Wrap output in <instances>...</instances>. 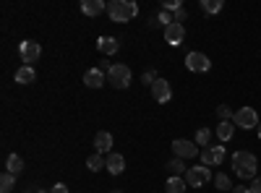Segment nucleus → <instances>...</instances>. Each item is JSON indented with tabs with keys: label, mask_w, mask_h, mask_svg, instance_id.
<instances>
[{
	"label": "nucleus",
	"mask_w": 261,
	"mask_h": 193,
	"mask_svg": "<svg viewBox=\"0 0 261 193\" xmlns=\"http://www.w3.org/2000/svg\"><path fill=\"white\" fill-rule=\"evenodd\" d=\"M232 167H235V175H238V178L253 180V178H256L258 159H256L251 152H235V154H232Z\"/></svg>",
	"instance_id": "2"
},
{
	"label": "nucleus",
	"mask_w": 261,
	"mask_h": 193,
	"mask_svg": "<svg viewBox=\"0 0 261 193\" xmlns=\"http://www.w3.org/2000/svg\"><path fill=\"white\" fill-rule=\"evenodd\" d=\"M178 8H183L180 0H167V3H165V11H172V13H175Z\"/></svg>",
	"instance_id": "29"
},
{
	"label": "nucleus",
	"mask_w": 261,
	"mask_h": 193,
	"mask_svg": "<svg viewBox=\"0 0 261 193\" xmlns=\"http://www.w3.org/2000/svg\"><path fill=\"white\" fill-rule=\"evenodd\" d=\"M136 13H139V6L134 0H110V3H107V16H110V21H115V24H125V21L136 18Z\"/></svg>",
	"instance_id": "1"
},
{
	"label": "nucleus",
	"mask_w": 261,
	"mask_h": 193,
	"mask_svg": "<svg viewBox=\"0 0 261 193\" xmlns=\"http://www.w3.org/2000/svg\"><path fill=\"white\" fill-rule=\"evenodd\" d=\"M123 170H125L123 154H118V152H110V154H107V173H110V175H120Z\"/></svg>",
	"instance_id": "14"
},
{
	"label": "nucleus",
	"mask_w": 261,
	"mask_h": 193,
	"mask_svg": "<svg viewBox=\"0 0 261 193\" xmlns=\"http://www.w3.org/2000/svg\"><path fill=\"white\" fill-rule=\"evenodd\" d=\"M217 115H220V120H232V118H235V113L230 110L227 104H220V107H217Z\"/></svg>",
	"instance_id": "27"
},
{
	"label": "nucleus",
	"mask_w": 261,
	"mask_h": 193,
	"mask_svg": "<svg viewBox=\"0 0 261 193\" xmlns=\"http://www.w3.org/2000/svg\"><path fill=\"white\" fill-rule=\"evenodd\" d=\"M186 188H188L186 178H167V183H165L167 193H186Z\"/></svg>",
	"instance_id": "21"
},
{
	"label": "nucleus",
	"mask_w": 261,
	"mask_h": 193,
	"mask_svg": "<svg viewBox=\"0 0 261 193\" xmlns=\"http://www.w3.org/2000/svg\"><path fill=\"white\" fill-rule=\"evenodd\" d=\"M183 39H186V26L183 24L172 21L170 26H165V42H167V45L178 47V45H183Z\"/></svg>",
	"instance_id": "9"
},
{
	"label": "nucleus",
	"mask_w": 261,
	"mask_h": 193,
	"mask_svg": "<svg viewBox=\"0 0 261 193\" xmlns=\"http://www.w3.org/2000/svg\"><path fill=\"white\" fill-rule=\"evenodd\" d=\"M199 157H201V164H204V167L222 164V162H225V146H212V149H204V152H201Z\"/></svg>",
	"instance_id": "10"
},
{
	"label": "nucleus",
	"mask_w": 261,
	"mask_h": 193,
	"mask_svg": "<svg viewBox=\"0 0 261 193\" xmlns=\"http://www.w3.org/2000/svg\"><path fill=\"white\" fill-rule=\"evenodd\" d=\"M97 50H99L102 55H115V52L120 50V42H118L115 37H99V39H97Z\"/></svg>",
	"instance_id": "13"
},
{
	"label": "nucleus",
	"mask_w": 261,
	"mask_h": 193,
	"mask_svg": "<svg viewBox=\"0 0 261 193\" xmlns=\"http://www.w3.org/2000/svg\"><path fill=\"white\" fill-rule=\"evenodd\" d=\"M86 167H89L92 173H99L102 167H107V159H105L102 154H92L89 159H86Z\"/></svg>",
	"instance_id": "22"
},
{
	"label": "nucleus",
	"mask_w": 261,
	"mask_h": 193,
	"mask_svg": "<svg viewBox=\"0 0 261 193\" xmlns=\"http://www.w3.org/2000/svg\"><path fill=\"white\" fill-rule=\"evenodd\" d=\"M107 78H110V84H113L115 89H128L134 73H130V68L123 66V63H113V68L107 71Z\"/></svg>",
	"instance_id": "3"
},
{
	"label": "nucleus",
	"mask_w": 261,
	"mask_h": 193,
	"mask_svg": "<svg viewBox=\"0 0 261 193\" xmlns=\"http://www.w3.org/2000/svg\"><path fill=\"white\" fill-rule=\"evenodd\" d=\"M222 0H201V8L206 11V13H220L222 11Z\"/></svg>",
	"instance_id": "24"
},
{
	"label": "nucleus",
	"mask_w": 261,
	"mask_h": 193,
	"mask_svg": "<svg viewBox=\"0 0 261 193\" xmlns=\"http://www.w3.org/2000/svg\"><path fill=\"white\" fill-rule=\"evenodd\" d=\"M141 81H144V84H149V87H154V84L160 81V78H157V71H146V73L141 76Z\"/></svg>",
	"instance_id": "28"
},
{
	"label": "nucleus",
	"mask_w": 261,
	"mask_h": 193,
	"mask_svg": "<svg viewBox=\"0 0 261 193\" xmlns=\"http://www.w3.org/2000/svg\"><path fill=\"white\" fill-rule=\"evenodd\" d=\"M167 170H170V178H186V173H188L186 162H183V159H178V157L167 162Z\"/></svg>",
	"instance_id": "18"
},
{
	"label": "nucleus",
	"mask_w": 261,
	"mask_h": 193,
	"mask_svg": "<svg viewBox=\"0 0 261 193\" xmlns=\"http://www.w3.org/2000/svg\"><path fill=\"white\" fill-rule=\"evenodd\" d=\"M18 55H21V60H24V66H32V63H37L42 58V45L34 42V39H24L21 47H18Z\"/></svg>",
	"instance_id": "4"
},
{
	"label": "nucleus",
	"mask_w": 261,
	"mask_h": 193,
	"mask_svg": "<svg viewBox=\"0 0 261 193\" xmlns=\"http://www.w3.org/2000/svg\"><path fill=\"white\" fill-rule=\"evenodd\" d=\"M34 78H37V71H34L32 66H21V68H16V73H13V81H16V84H21V87L32 84Z\"/></svg>",
	"instance_id": "15"
},
{
	"label": "nucleus",
	"mask_w": 261,
	"mask_h": 193,
	"mask_svg": "<svg viewBox=\"0 0 261 193\" xmlns=\"http://www.w3.org/2000/svg\"><path fill=\"white\" fill-rule=\"evenodd\" d=\"M186 16H188V13H186V8H178V11H175V21H178V24H183Z\"/></svg>",
	"instance_id": "32"
},
{
	"label": "nucleus",
	"mask_w": 261,
	"mask_h": 193,
	"mask_svg": "<svg viewBox=\"0 0 261 193\" xmlns=\"http://www.w3.org/2000/svg\"><path fill=\"white\" fill-rule=\"evenodd\" d=\"M212 180V173H209V167L199 164V167H188V173H186V183L188 188H201Z\"/></svg>",
	"instance_id": "5"
},
{
	"label": "nucleus",
	"mask_w": 261,
	"mask_h": 193,
	"mask_svg": "<svg viewBox=\"0 0 261 193\" xmlns=\"http://www.w3.org/2000/svg\"><path fill=\"white\" fill-rule=\"evenodd\" d=\"M13 185H16V175H11V173L0 175V190H3V193H11Z\"/></svg>",
	"instance_id": "23"
},
{
	"label": "nucleus",
	"mask_w": 261,
	"mask_h": 193,
	"mask_svg": "<svg viewBox=\"0 0 261 193\" xmlns=\"http://www.w3.org/2000/svg\"><path fill=\"white\" fill-rule=\"evenodd\" d=\"M209 139H212V131H206V128H199V131H196V144L199 146H206Z\"/></svg>",
	"instance_id": "26"
},
{
	"label": "nucleus",
	"mask_w": 261,
	"mask_h": 193,
	"mask_svg": "<svg viewBox=\"0 0 261 193\" xmlns=\"http://www.w3.org/2000/svg\"><path fill=\"white\" fill-rule=\"evenodd\" d=\"M235 133V123L232 120H222L220 125H217V136H220V141H230Z\"/></svg>",
	"instance_id": "20"
},
{
	"label": "nucleus",
	"mask_w": 261,
	"mask_h": 193,
	"mask_svg": "<svg viewBox=\"0 0 261 193\" xmlns=\"http://www.w3.org/2000/svg\"><path fill=\"white\" fill-rule=\"evenodd\" d=\"M232 193H251V188H246V185H238V188H232Z\"/></svg>",
	"instance_id": "33"
},
{
	"label": "nucleus",
	"mask_w": 261,
	"mask_h": 193,
	"mask_svg": "<svg viewBox=\"0 0 261 193\" xmlns=\"http://www.w3.org/2000/svg\"><path fill=\"white\" fill-rule=\"evenodd\" d=\"M172 152H175L178 159H191V157H199V144L186 141V139H175L172 141Z\"/></svg>",
	"instance_id": "7"
},
{
	"label": "nucleus",
	"mask_w": 261,
	"mask_h": 193,
	"mask_svg": "<svg viewBox=\"0 0 261 193\" xmlns=\"http://www.w3.org/2000/svg\"><path fill=\"white\" fill-rule=\"evenodd\" d=\"M113 193H120V190H113Z\"/></svg>",
	"instance_id": "36"
},
{
	"label": "nucleus",
	"mask_w": 261,
	"mask_h": 193,
	"mask_svg": "<svg viewBox=\"0 0 261 193\" xmlns=\"http://www.w3.org/2000/svg\"><path fill=\"white\" fill-rule=\"evenodd\" d=\"M258 139H261V123H258Z\"/></svg>",
	"instance_id": "35"
},
{
	"label": "nucleus",
	"mask_w": 261,
	"mask_h": 193,
	"mask_svg": "<svg viewBox=\"0 0 261 193\" xmlns=\"http://www.w3.org/2000/svg\"><path fill=\"white\" fill-rule=\"evenodd\" d=\"M251 193H261V178H253L251 180Z\"/></svg>",
	"instance_id": "30"
},
{
	"label": "nucleus",
	"mask_w": 261,
	"mask_h": 193,
	"mask_svg": "<svg viewBox=\"0 0 261 193\" xmlns=\"http://www.w3.org/2000/svg\"><path fill=\"white\" fill-rule=\"evenodd\" d=\"M37 193H47V190H42V188H37Z\"/></svg>",
	"instance_id": "34"
},
{
	"label": "nucleus",
	"mask_w": 261,
	"mask_h": 193,
	"mask_svg": "<svg viewBox=\"0 0 261 193\" xmlns=\"http://www.w3.org/2000/svg\"><path fill=\"white\" fill-rule=\"evenodd\" d=\"M232 123L238 128H243V131H251V128H258V115H256L253 107H241V110L235 113Z\"/></svg>",
	"instance_id": "6"
},
{
	"label": "nucleus",
	"mask_w": 261,
	"mask_h": 193,
	"mask_svg": "<svg viewBox=\"0 0 261 193\" xmlns=\"http://www.w3.org/2000/svg\"><path fill=\"white\" fill-rule=\"evenodd\" d=\"M84 84L89 89H102L105 87V71H99V68H89L84 73Z\"/></svg>",
	"instance_id": "12"
},
{
	"label": "nucleus",
	"mask_w": 261,
	"mask_h": 193,
	"mask_svg": "<svg viewBox=\"0 0 261 193\" xmlns=\"http://www.w3.org/2000/svg\"><path fill=\"white\" fill-rule=\"evenodd\" d=\"M6 173H11V175H21V173H24V159H21L18 154H11V157L6 159Z\"/></svg>",
	"instance_id": "19"
},
{
	"label": "nucleus",
	"mask_w": 261,
	"mask_h": 193,
	"mask_svg": "<svg viewBox=\"0 0 261 193\" xmlns=\"http://www.w3.org/2000/svg\"><path fill=\"white\" fill-rule=\"evenodd\" d=\"M102 11H107V6L102 3V0H84L81 3V13L84 16H99Z\"/></svg>",
	"instance_id": "17"
},
{
	"label": "nucleus",
	"mask_w": 261,
	"mask_h": 193,
	"mask_svg": "<svg viewBox=\"0 0 261 193\" xmlns=\"http://www.w3.org/2000/svg\"><path fill=\"white\" fill-rule=\"evenodd\" d=\"M50 193H68V185H65V183H58V185H53Z\"/></svg>",
	"instance_id": "31"
},
{
	"label": "nucleus",
	"mask_w": 261,
	"mask_h": 193,
	"mask_svg": "<svg viewBox=\"0 0 261 193\" xmlns=\"http://www.w3.org/2000/svg\"><path fill=\"white\" fill-rule=\"evenodd\" d=\"M94 146H97V154H110V149H113V136L107 133V131H99L94 136Z\"/></svg>",
	"instance_id": "16"
},
{
	"label": "nucleus",
	"mask_w": 261,
	"mask_h": 193,
	"mask_svg": "<svg viewBox=\"0 0 261 193\" xmlns=\"http://www.w3.org/2000/svg\"><path fill=\"white\" fill-rule=\"evenodd\" d=\"M186 68L193 71V73H206L212 68V60L204 52H188L186 55Z\"/></svg>",
	"instance_id": "8"
},
{
	"label": "nucleus",
	"mask_w": 261,
	"mask_h": 193,
	"mask_svg": "<svg viewBox=\"0 0 261 193\" xmlns=\"http://www.w3.org/2000/svg\"><path fill=\"white\" fill-rule=\"evenodd\" d=\"M151 97H154V102H160V104H165V102H170L172 99V89H170V84L165 81V78H160L154 87H151Z\"/></svg>",
	"instance_id": "11"
},
{
	"label": "nucleus",
	"mask_w": 261,
	"mask_h": 193,
	"mask_svg": "<svg viewBox=\"0 0 261 193\" xmlns=\"http://www.w3.org/2000/svg\"><path fill=\"white\" fill-rule=\"evenodd\" d=\"M214 185L220 188V190H230V193H232V183H230V178H227L225 173H220V175H214Z\"/></svg>",
	"instance_id": "25"
}]
</instances>
